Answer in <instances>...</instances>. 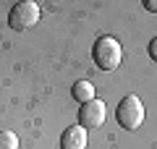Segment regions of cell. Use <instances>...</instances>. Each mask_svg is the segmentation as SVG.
<instances>
[{
    "label": "cell",
    "instance_id": "ba28073f",
    "mask_svg": "<svg viewBox=\"0 0 157 149\" xmlns=\"http://www.w3.org/2000/svg\"><path fill=\"white\" fill-rule=\"evenodd\" d=\"M149 58L157 60V37H152V42H149Z\"/></svg>",
    "mask_w": 157,
    "mask_h": 149
},
{
    "label": "cell",
    "instance_id": "3957f363",
    "mask_svg": "<svg viewBox=\"0 0 157 149\" xmlns=\"http://www.w3.org/2000/svg\"><path fill=\"white\" fill-rule=\"evenodd\" d=\"M37 21H39V6L34 0H21V3H16V6L11 8V13H8V24H11V29H16V32H26V29H32Z\"/></svg>",
    "mask_w": 157,
    "mask_h": 149
},
{
    "label": "cell",
    "instance_id": "5b68a950",
    "mask_svg": "<svg viewBox=\"0 0 157 149\" xmlns=\"http://www.w3.org/2000/svg\"><path fill=\"white\" fill-rule=\"evenodd\" d=\"M89 144V136H86V128L84 126H68L60 136V149H86Z\"/></svg>",
    "mask_w": 157,
    "mask_h": 149
},
{
    "label": "cell",
    "instance_id": "9c48e42d",
    "mask_svg": "<svg viewBox=\"0 0 157 149\" xmlns=\"http://www.w3.org/2000/svg\"><path fill=\"white\" fill-rule=\"evenodd\" d=\"M144 8H147L149 13H157V0H147V3H144Z\"/></svg>",
    "mask_w": 157,
    "mask_h": 149
},
{
    "label": "cell",
    "instance_id": "8992f818",
    "mask_svg": "<svg viewBox=\"0 0 157 149\" xmlns=\"http://www.w3.org/2000/svg\"><path fill=\"white\" fill-rule=\"evenodd\" d=\"M71 94H73V99L76 102H89V99H94V86H92L89 81H76L73 84V89H71Z\"/></svg>",
    "mask_w": 157,
    "mask_h": 149
},
{
    "label": "cell",
    "instance_id": "6da1fadb",
    "mask_svg": "<svg viewBox=\"0 0 157 149\" xmlns=\"http://www.w3.org/2000/svg\"><path fill=\"white\" fill-rule=\"evenodd\" d=\"M92 58L100 71H115L123 60V47L115 37H100L92 47Z\"/></svg>",
    "mask_w": 157,
    "mask_h": 149
},
{
    "label": "cell",
    "instance_id": "277c9868",
    "mask_svg": "<svg viewBox=\"0 0 157 149\" xmlns=\"http://www.w3.org/2000/svg\"><path fill=\"white\" fill-rule=\"evenodd\" d=\"M105 115H107V107L102 99H89L78 107V126L84 128H100L105 123Z\"/></svg>",
    "mask_w": 157,
    "mask_h": 149
},
{
    "label": "cell",
    "instance_id": "7a4b0ae2",
    "mask_svg": "<svg viewBox=\"0 0 157 149\" xmlns=\"http://www.w3.org/2000/svg\"><path fill=\"white\" fill-rule=\"evenodd\" d=\"M115 118L121 123V128L126 131H136V128L144 123V105L136 94H126L121 102H118V110H115Z\"/></svg>",
    "mask_w": 157,
    "mask_h": 149
},
{
    "label": "cell",
    "instance_id": "52a82bcc",
    "mask_svg": "<svg viewBox=\"0 0 157 149\" xmlns=\"http://www.w3.org/2000/svg\"><path fill=\"white\" fill-rule=\"evenodd\" d=\"M0 149H18V136L13 131H0Z\"/></svg>",
    "mask_w": 157,
    "mask_h": 149
}]
</instances>
